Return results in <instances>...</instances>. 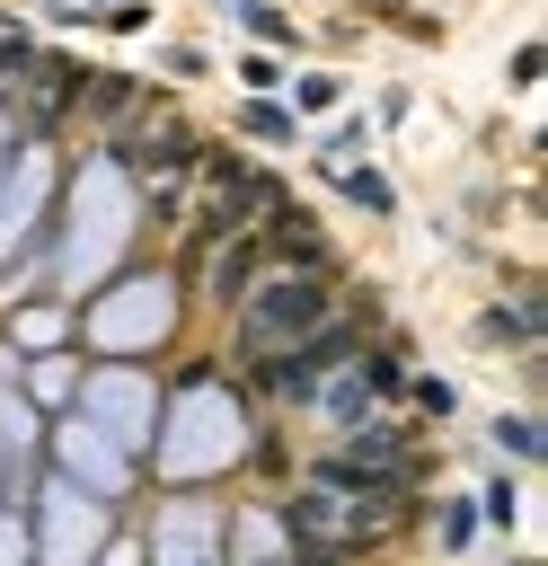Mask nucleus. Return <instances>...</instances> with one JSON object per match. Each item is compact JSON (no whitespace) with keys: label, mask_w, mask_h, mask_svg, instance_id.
I'll return each instance as SVG.
<instances>
[{"label":"nucleus","mask_w":548,"mask_h":566,"mask_svg":"<svg viewBox=\"0 0 548 566\" xmlns=\"http://www.w3.org/2000/svg\"><path fill=\"white\" fill-rule=\"evenodd\" d=\"M265 274V239L256 230H230V239H212V274H203V292L212 301H247V283Z\"/></svg>","instance_id":"nucleus-2"},{"label":"nucleus","mask_w":548,"mask_h":566,"mask_svg":"<svg viewBox=\"0 0 548 566\" xmlns=\"http://www.w3.org/2000/svg\"><path fill=\"white\" fill-rule=\"evenodd\" d=\"M495 433H504V451H521V460H530V451H539V424H530V416H504V424H495Z\"/></svg>","instance_id":"nucleus-10"},{"label":"nucleus","mask_w":548,"mask_h":566,"mask_svg":"<svg viewBox=\"0 0 548 566\" xmlns=\"http://www.w3.org/2000/svg\"><path fill=\"white\" fill-rule=\"evenodd\" d=\"M27 71H35V115H62V106L80 97V80H88V71H80L71 53H35Z\"/></svg>","instance_id":"nucleus-5"},{"label":"nucleus","mask_w":548,"mask_h":566,"mask_svg":"<svg viewBox=\"0 0 548 566\" xmlns=\"http://www.w3.org/2000/svg\"><path fill=\"white\" fill-rule=\"evenodd\" d=\"M256 239H265V256H283V265H336V256H327V230H318L301 203H283Z\"/></svg>","instance_id":"nucleus-3"},{"label":"nucleus","mask_w":548,"mask_h":566,"mask_svg":"<svg viewBox=\"0 0 548 566\" xmlns=\"http://www.w3.org/2000/svg\"><path fill=\"white\" fill-rule=\"evenodd\" d=\"M362 389H380V398H398V389H407V371H398V345H371V363H362Z\"/></svg>","instance_id":"nucleus-7"},{"label":"nucleus","mask_w":548,"mask_h":566,"mask_svg":"<svg viewBox=\"0 0 548 566\" xmlns=\"http://www.w3.org/2000/svg\"><path fill=\"white\" fill-rule=\"evenodd\" d=\"M230 9H239V18H247V27H256V35H265V44H283V35H292V27H283V18H274V9H265V0H230Z\"/></svg>","instance_id":"nucleus-9"},{"label":"nucleus","mask_w":548,"mask_h":566,"mask_svg":"<svg viewBox=\"0 0 548 566\" xmlns=\"http://www.w3.org/2000/svg\"><path fill=\"white\" fill-rule=\"evenodd\" d=\"M124 159H141V168H186V159H203V142H194V124H150V133H133L124 142Z\"/></svg>","instance_id":"nucleus-4"},{"label":"nucleus","mask_w":548,"mask_h":566,"mask_svg":"<svg viewBox=\"0 0 548 566\" xmlns=\"http://www.w3.org/2000/svg\"><path fill=\"white\" fill-rule=\"evenodd\" d=\"M327 310H336V283H327V265H292V274H265V283H247V318H239V345H247V354H274V345L309 336Z\"/></svg>","instance_id":"nucleus-1"},{"label":"nucleus","mask_w":548,"mask_h":566,"mask_svg":"<svg viewBox=\"0 0 548 566\" xmlns=\"http://www.w3.org/2000/svg\"><path fill=\"white\" fill-rule=\"evenodd\" d=\"M239 133H256V142H283V133H292V115H283V106H265V97H256V106H247V115H239Z\"/></svg>","instance_id":"nucleus-8"},{"label":"nucleus","mask_w":548,"mask_h":566,"mask_svg":"<svg viewBox=\"0 0 548 566\" xmlns=\"http://www.w3.org/2000/svg\"><path fill=\"white\" fill-rule=\"evenodd\" d=\"M345 195H354V203H371V212H389V186H380V177H345Z\"/></svg>","instance_id":"nucleus-11"},{"label":"nucleus","mask_w":548,"mask_h":566,"mask_svg":"<svg viewBox=\"0 0 548 566\" xmlns=\"http://www.w3.org/2000/svg\"><path fill=\"white\" fill-rule=\"evenodd\" d=\"M80 97H88V115H124V106H141L133 80H80Z\"/></svg>","instance_id":"nucleus-6"}]
</instances>
